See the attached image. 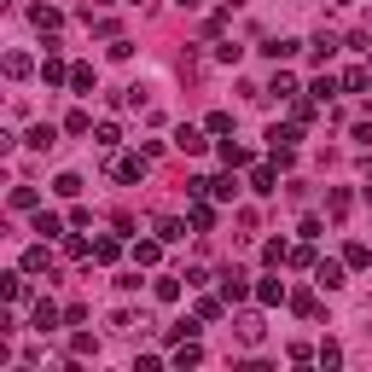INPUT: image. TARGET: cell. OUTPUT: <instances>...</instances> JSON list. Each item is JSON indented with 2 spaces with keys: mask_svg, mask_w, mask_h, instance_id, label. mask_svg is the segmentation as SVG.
<instances>
[{
  "mask_svg": "<svg viewBox=\"0 0 372 372\" xmlns=\"http://www.w3.org/2000/svg\"><path fill=\"white\" fill-rule=\"evenodd\" d=\"M250 186H256V192L268 198V192H273V169H256V175H250Z\"/></svg>",
  "mask_w": 372,
  "mask_h": 372,
  "instance_id": "obj_25",
  "label": "cell"
},
{
  "mask_svg": "<svg viewBox=\"0 0 372 372\" xmlns=\"http://www.w3.org/2000/svg\"><path fill=\"white\" fill-rule=\"evenodd\" d=\"M117 181H145V157H122V163H117Z\"/></svg>",
  "mask_w": 372,
  "mask_h": 372,
  "instance_id": "obj_5",
  "label": "cell"
},
{
  "mask_svg": "<svg viewBox=\"0 0 372 372\" xmlns=\"http://www.w3.org/2000/svg\"><path fill=\"white\" fill-rule=\"evenodd\" d=\"M221 280H227V302H238V297H245V273H233V268H227Z\"/></svg>",
  "mask_w": 372,
  "mask_h": 372,
  "instance_id": "obj_12",
  "label": "cell"
},
{
  "mask_svg": "<svg viewBox=\"0 0 372 372\" xmlns=\"http://www.w3.org/2000/svg\"><path fill=\"white\" fill-rule=\"evenodd\" d=\"M29 145H35V152H47V145H58V134H53V122H41V128H29Z\"/></svg>",
  "mask_w": 372,
  "mask_h": 372,
  "instance_id": "obj_7",
  "label": "cell"
},
{
  "mask_svg": "<svg viewBox=\"0 0 372 372\" xmlns=\"http://www.w3.org/2000/svg\"><path fill=\"white\" fill-rule=\"evenodd\" d=\"M198 361H204V349L186 337V343H181V355H175V366H198Z\"/></svg>",
  "mask_w": 372,
  "mask_h": 372,
  "instance_id": "obj_11",
  "label": "cell"
},
{
  "mask_svg": "<svg viewBox=\"0 0 372 372\" xmlns=\"http://www.w3.org/2000/svg\"><path fill=\"white\" fill-rule=\"evenodd\" d=\"M93 140H99V145H105V152H111V145H117L122 134H117V122H99V134H93Z\"/></svg>",
  "mask_w": 372,
  "mask_h": 372,
  "instance_id": "obj_24",
  "label": "cell"
},
{
  "mask_svg": "<svg viewBox=\"0 0 372 372\" xmlns=\"http://www.w3.org/2000/svg\"><path fill=\"white\" fill-rule=\"evenodd\" d=\"M268 93H280V99H297V82H291V76H273Z\"/></svg>",
  "mask_w": 372,
  "mask_h": 372,
  "instance_id": "obj_21",
  "label": "cell"
},
{
  "mask_svg": "<svg viewBox=\"0 0 372 372\" xmlns=\"http://www.w3.org/2000/svg\"><path fill=\"white\" fill-rule=\"evenodd\" d=\"M309 53H314V58H320V64H326V58H332V53H337V35H314V41H309Z\"/></svg>",
  "mask_w": 372,
  "mask_h": 372,
  "instance_id": "obj_9",
  "label": "cell"
},
{
  "mask_svg": "<svg viewBox=\"0 0 372 372\" xmlns=\"http://www.w3.org/2000/svg\"><path fill=\"white\" fill-rule=\"evenodd\" d=\"M343 262H349V268H366V262H372V250H366V245H349V250H343Z\"/></svg>",
  "mask_w": 372,
  "mask_h": 372,
  "instance_id": "obj_17",
  "label": "cell"
},
{
  "mask_svg": "<svg viewBox=\"0 0 372 372\" xmlns=\"http://www.w3.org/2000/svg\"><path fill=\"white\" fill-rule=\"evenodd\" d=\"M256 297H262V302H280L285 285H280V280H262V285H256Z\"/></svg>",
  "mask_w": 372,
  "mask_h": 372,
  "instance_id": "obj_15",
  "label": "cell"
},
{
  "mask_svg": "<svg viewBox=\"0 0 372 372\" xmlns=\"http://www.w3.org/2000/svg\"><path fill=\"white\" fill-rule=\"evenodd\" d=\"M221 157H227V163H233V169H238V163H250V152H245V145H233V140H227V145H221Z\"/></svg>",
  "mask_w": 372,
  "mask_h": 372,
  "instance_id": "obj_19",
  "label": "cell"
},
{
  "mask_svg": "<svg viewBox=\"0 0 372 372\" xmlns=\"http://www.w3.org/2000/svg\"><path fill=\"white\" fill-rule=\"evenodd\" d=\"M291 309H297V314H314L320 302H314V291H297V297H291Z\"/></svg>",
  "mask_w": 372,
  "mask_h": 372,
  "instance_id": "obj_18",
  "label": "cell"
},
{
  "mask_svg": "<svg viewBox=\"0 0 372 372\" xmlns=\"http://www.w3.org/2000/svg\"><path fill=\"white\" fill-rule=\"evenodd\" d=\"M35 233H41V238H58V233H64V221H58V216H47V209H41V216H35Z\"/></svg>",
  "mask_w": 372,
  "mask_h": 372,
  "instance_id": "obj_10",
  "label": "cell"
},
{
  "mask_svg": "<svg viewBox=\"0 0 372 372\" xmlns=\"http://www.w3.org/2000/svg\"><path fill=\"white\" fill-rule=\"evenodd\" d=\"M268 326H262V314H238V343H262Z\"/></svg>",
  "mask_w": 372,
  "mask_h": 372,
  "instance_id": "obj_1",
  "label": "cell"
},
{
  "mask_svg": "<svg viewBox=\"0 0 372 372\" xmlns=\"http://www.w3.org/2000/svg\"><path fill=\"white\" fill-rule=\"evenodd\" d=\"M157 238H163V245H175V238H186V227L175 216H157Z\"/></svg>",
  "mask_w": 372,
  "mask_h": 372,
  "instance_id": "obj_6",
  "label": "cell"
},
{
  "mask_svg": "<svg viewBox=\"0 0 372 372\" xmlns=\"http://www.w3.org/2000/svg\"><path fill=\"white\" fill-rule=\"evenodd\" d=\"M29 18H35V29H58V12H53V6H35Z\"/></svg>",
  "mask_w": 372,
  "mask_h": 372,
  "instance_id": "obj_16",
  "label": "cell"
},
{
  "mask_svg": "<svg viewBox=\"0 0 372 372\" xmlns=\"http://www.w3.org/2000/svg\"><path fill=\"white\" fill-rule=\"evenodd\" d=\"M58 326V309L53 302H35V332H53Z\"/></svg>",
  "mask_w": 372,
  "mask_h": 372,
  "instance_id": "obj_8",
  "label": "cell"
},
{
  "mask_svg": "<svg viewBox=\"0 0 372 372\" xmlns=\"http://www.w3.org/2000/svg\"><path fill=\"white\" fill-rule=\"evenodd\" d=\"M70 88H76V93L93 88V70H88V64H76V70H70Z\"/></svg>",
  "mask_w": 372,
  "mask_h": 372,
  "instance_id": "obj_14",
  "label": "cell"
},
{
  "mask_svg": "<svg viewBox=\"0 0 372 372\" xmlns=\"http://www.w3.org/2000/svg\"><path fill=\"white\" fill-rule=\"evenodd\" d=\"M157 245H163V238H152V245H134V256H140V268H152V262H157Z\"/></svg>",
  "mask_w": 372,
  "mask_h": 372,
  "instance_id": "obj_23",
  "label": "cell"
},
{
  "mask_svg": "<svg viewBox=\"0 0 372 372\" xmlns=\"http://www.w3.org/2000/svg\"><path fill=\"white\" fill-rule=\"evenodd\" d=\"M24 268H29V273H41V268H47V245H35V250H29V256H24Z\"/></svg>",
  "mask_w": 372,
  "mask_h": 372,
  "instance_id": "obj_26",
  "label": "cell"
},
{
  "mask_svg": "<svg viewBox=\"0 0 372 372\" xmlns=\"http://www.w3.org/2000/svg\"><path fill=\"white\" fill-rule=\"evenodd\" d=\"M175 145H181V152H204V134H198V128H175Z\"/></svg>",
  "mask_w": 372,
  "mask_h": 372,
  "instance_id": "obj_4",
  "label": "cell"
},
{
  "mask_svg": "<svg viewBox=\"0 0 372 372\" xmlns=\"http://www.w3.org/2000/svg\"><path fill=\"white\" fill-rule=\"evenodd\" d=\"M58 192H64V198H76V192H82V175H58V181H53Z\"/></svg>",
  "mask_w": 372,
  "mask_h": 372,
  "instance_id": "obj_20",
  "label": "cell"
},
{
  "mask_svg": "<svg viewBox=\"0 0 372 372\" xmlns=\"http://www.w3.org/2000/svg\"><path fill=\"white\" fill-rule=\"evenodd\" d=\"M314 280L326 285V291H337V285H343V262H320V268H314Z\"/></svg>",
  "mask_w": 372,
  "mask_h": 372,
  "instance_id": "obj_2",
  "label": "cell"
},
{
  "mask_svg": "<svg viewBox=\"0 0 372 372\" xmlns=\"http://www.w3.org/2000/svg\"><path fill=\"white\" fill-rule=\"evenodd\" d=\"M12 209H35V186H18V192H12Z\"/></svg>",
  "mask_w": 372,
  "mask_h": 372,
  "instance_id": "obj_22",
  "label": "cell"
},
{
  "mask_svg": "<svg viewBox=\"0 0 372 372\" xmlns=\"http://www.w3.org/2000/svg\"><path fill=\"white\" fill-rule=\"evenodd\" d=\"M262 53H268V58H297V41H268Z\"/></svg>",
  "mask_w": 372,
  "mask_h": 372,
  "instance_id": "obj_13",
  "label": "cell"
},
{
  "mask_svg": "<svg viewBox=\"0 0 372 372\" xmlns=\"http://www.w3.org/2000/svg\"><path fill=\"white\" fill-rule=\"evenodd\" d=\"M175 6H198V0H175Z\"/></svg>",
  "mask_w": 372,
  "mask_h": 372,
  "instance_id": "obj_27",
  "label": "cell"
},
{
  "mask_svg": "<svg viewBox=\"0 0 372 372\" xmlns=\"http://www.w3.org/2000/svg\"><path fill=\"white\" fill-rule=\"evenodd\" d=\"M41 76H47V88L70 82V70H64V58H53V53H47V64H41Z\"/></svg>",
  "mask_w": 372,
  "mask_h": 372,
  "instance_id": "obj_3",
  "label": "cell"
}]
</instances>
